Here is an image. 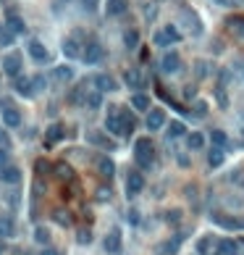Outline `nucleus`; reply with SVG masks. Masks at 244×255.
Segmentation results:
<instances>
[{"instance_id": "nucleus-24", "label": "nucleus", "mask_w": 244, "mask_h": 255, "mask_svg": "<svg viewBox=\"0 0 244 255\" xmlns=\"http://www.w3.org/2000/svg\"><path fill=\"white\" fill-rule=\"evenodd\" d=\"M53 77H55V82H71L74 79V69L71 66H55Z\"/></svg>"}, {"instance_id": "nucleus-46", "label": "nucleus", "mask_w": 244, "mask_h": 255, "mask_svg": "<svg viewBox=\"0 0 244 255\" xmlns=\"http://www.w3.org/2000/svg\"><path fill=\"white\" fill-rule=\"evenodd\" d=\"M3 253H5V242H3V240H0V255H3Z\"/></svg>"}, {"instance_id": "nucleus-44", "label": "nucleus", "mask_w": 244, "mask_h": 255, "mask_svg": "<svg viewBox=\"0 0 244 255\" xmlns=\"http://www.w3.org/2000/svg\"><path fill=\"white\" fill-rule=\"evenodd\" d=\"M197 74H200V77H208V63H200V66H197Z\"/></svg>"}, {"instance_id": "nucleus-38", "label": "nucleus", "mask_w": 244, "mask_h": 255, "mask_svg": "<svg viewBox=\"0 0 244 255\" xmlns=\"http://www.w3.org/2000/svg\"><path fill=\"white\" fill-rule=\"evenodd\" d=\"M66 216H69V213H63V211H55V213H53V221L58 224V226H71V221H69Z\"/></svg>"}, {"instance_id": "nucleus-34", "label": "nucleus", "mask_w": 244, "mask_h": 255, "mask_svg": "<svg viewBox=\"0 0 244 255\" xmlns=\"http://www.w3.org/2000/svg\"><path fill=\"white\" fill-rule=\"evenodd\" d=\"M55 171H58V176H61L63 181H71V179H74V169L69 166V163H58V166H55Z\"/></svg>"}, {"instance_id": "nucleus-4", "label": "nucleus", "mask_w": 244, "mask_h": 255, "mask_svg": "<svg viewBox=\"0 0 244 255\" xmlns=\"http://www.w3.org/2000/svg\"><path fill=\"white\" fill-rule=\"evenodd\" d=\"M0 108H3V124L8 129H18L21 126V111L11 105V100H0Z\"/></svg>"}, {"instance_id": "nucleus-43", "label": "nucleus", "mask_w": 244, "mask_h": 255, "mask_svg": "<svg viewBox=\"0 0 244 255\" xmlns=\"http://www.w3.org/2000/svg\"><path fill=\"white\" fill-rule=\"evenodd\" d=\"M0 42H3V45H8V42H11V32H3V26H0Z\"/></svg>"}, {"instance_id": "nucleus-20", "label": "nucleus", "mask_w": 244, "mask_h": 255, "mask_svg": "<svg viewBox=\"0 0 244 255\" xmlns=\"http://www.w3.org/2000/svg\"><path fill=\"white\" fill-rule=\"evenodd\" d=\"M16 226H13V218L11 216H0V240H5V237H13Z\"/></svg>"}, {"instance_id": "nucleus-36", "label": "nucleus", "mask_w": 244, "mask_h": 255, "mask_svg": "<svg viewBox=\"0 0 244 255\" xmlns=\"http://www.w3.org/2000/svg\"><path fill=\"white\" fill-rule=\"evenodd\" d=\"M100 105H102V92H97V89H95V92H92V95L87 97V108H92V111H97Z\"/></svg>"}, {"instance_id": "nucleus-8", "label": "nucleus", "mask_w": 244, "mask_h": 255, "mask_svg": "<svg viewBox=\"0 0 244 255\" xmlns=\"http://www.w3.org/2000/svg\"><path fill=\"white\" fill-rule=\"evenodd\" d=\"M181 69V56L179 53H165L161 58V71L163 74H176V71Z\"/></svg>"}, {"instance_id": "nucleus-22", "label": "nucleus", "mask_w": 244, "mask_h": 255, "mask_svg": "<svg viewBox=\"0 0 244 255\" xmlns=\"http://www.w3.org/2000/svg\"><path fill=\"white\" fill-rule=\"evenodd\" d=\"M218 255H239V245L226 237V240L218 242Z\"/></svg>"}, {"instance_id": "nucleus-47", "label": "nucleus", "mask_w": 244, "mask_h": 255, "mask_svg": "<svg viewBox=\"0 0 244 255\" xmlns=\"http://www.w3.org/2000/svg\"><path fill=\"white\" fill-rule=\"evenodd\" d=\"M42 255H58V253H53V250H45Z\"/></svg>"}, {"instance_id": "nucleus-11", "label": "nucleus", "mask_w": 244, "mask_h": 255, "mask_svg": "<svg viewBox=\"0 0 244 255\" xmlns=\"http://www.w3.org/2000/svg\"><path fill=\"white\" fill-rule=\"evenodd\" d=\"M102 56H105V50H102V45H97V42H87V48L81 50V58L87 63H97V61H102Z\"/></svg>"}, {"instance_id": "nucleus-33", "label": "nucleus", "mask_w": 244, "mask_h": 255, "mask_svg": "<svg viewBox=\"0 0 244 255\" xmlns=\"http://www.w3.org/2000/svg\"><path fill=\"white\" fill-rule=\"evenodd\" d=\"M168 134H171V137H184V134H189V132H186V126L181 121H171L168 124Z\"/></svg>"}, {"instance_id": "nucleus-39", "label": "nucleus", "mask_w": 244, "mask_h": 255, "mask_svg": "<svg viewBox=\"0 0 244 255\" xmlns=\"http://www.w3.org/2000/svg\"><path fill=\"white\" fill-rule=\"evenodd\" d=\"M45 85H48V82H45V77H42V74L32 77V87H34V92H42V89H45Z\"/></svg>"}, {"instance_id": "nucleus-6", "label": "nucleus", "mask_w": 244, "mask_h": 255, "mask_svg": "<svg viewBox=\"0 0 244 255\" xmlns=\"http://www.w3.org/2000/svg\"><path fill=\"white\" fill-rule=\"evenodd\" d=\"M142 189H145V176L139 174V171H131V174L126 176V195L129 197H137Z\"/></svg>"}, {"instance_id": "nucleus-2", "label": "nucleus", "mask_w": 244, "mask_h": 255, "mask_svg": "<svg viewBox=\"0 0 244 255\" xmlns=\"http://www.w3.org/2000/svg\"><path fill=\"white\" fill-rule=\"evenodd\" d=\"M134 158H137V163L142 169H150L153 161H155V142L150 137H139L134 142Z\"/></svg>"}, {"instance_id": "nucleus-23", "label": "nucleus", "mask_w": 244, "mask_h": 255, "mask_svg": "<svg viewBox=\"0 0 244 255\" xmlns=\"http://www.w3.org/2000/svg\"><path fill=\"white\" fill-rule=\"evenodd\" d=\"M229 29L237 34L239 40H244V16H231V19H229Z\"/></svg>"}, {"instance_id": "nucleus-25", "label": "nucleus", "mask_w": 244, "mask_h": 255, "mask_svg": "<svg viewBox=\"0 0 244 255\" xmlns=\"http://www.w3.org/2000/svg\"><path fill=\"white\" fill-rule=\"evenodd\" d=\"M63 53L69 58H77V56H81V45L77 42V40H66L63 42Z\"/></svg>"}, {"instance_id": "nucleus-41", "label": "nucleus", "mask_w": 244, "mask_h": 255, "mask_svg": "<svg viewBox=\"0 0 244 255\" xmlns=\"http://www.w3.org/2000/svg\"><path fill=\"white\" fill-rule=\"evenodd\" d=\"M165 221L168 224H179L181 221V211H176V208H173V211H168L165 213Z\"/></svg>"}, {"instance_id": "nucleus-5", "label": "nucleus", "mask_w": 244, "mask_h": 255, "mask_svg": "<svg viewBox=\"0 0 244 255\" xmlns=\"http://www.w3.org/2000/svg\"><path fill=\"white\" fill-rule=\"evenodd\" d=\"M3 71L8 77H21V53L13 50L3 58Z\"/></svg>"}, {"instance_id": "nucleus-42", "label": "nucleus", "mask_w": 244, "mask_h": 255, "mask_svg": "<svg viewBox=\"0 0 244 255\" xmlns=\"http://www.w3.org/2000/svg\"><path fill=\"white\" fill-rule=\"evenodd\" d=\"M81 5H84V11H87V13H95L97 5H100V0H81Z\"/></svg>"}, {"instance_id": "nucleus-29", "label": "nucleus", "mask_w": 244, "mask_h": 255, "mask_svg": "<svg viewBox=\"0 0 244 255\" xmlns=\"http://www.w3.org/2000/svg\"><path fill=\"white\" fill-rule=\"evenodd\" d=\"M124 79H126V85H129L131 89H139V87H142V77H139V71H134V69L126 71Z\"/></svg>"}, {"instance_id": "nucleus-28", "label": "nucleus", "mask_w": 244, "mask_h": 255, "mask_svg": "<svg viewBox=\"0 0 244 255\" xmlns=\"http://www.w3.org/2000/svg\"><path fill=\"white\" fill-rule=\"evenodd\" d=\"M131 108H137V111H150V97L137 92L134 97H131Z\"/></svg>"}, {"instance_id": "nucleus-37", "label": "nucleus", "mask_w": 244, "mask_h": 255, "mask_svg": "<svg viewBox=\"0 0 244 255\" xmlns=\"http://www.w3.org/2000/svg\"><path fill=\"white\" fill-rule=\"evenodd\" d=\"M34 169H37V176H48V171H50V163L40 158V161L34 163Z\"/></svg>"}, {"instance_id": "nucleus-12", "label": "nucleus", "mask_w": 244, "mask_h": 255, "mask_svg": "<svg viewBox=\"0 0 244 255\" xmlns=\"http://www.w3.org/2000/svg\"><path fill=\"white\" fill-rule=\"evenodd\" d=\"M102 248H105L110 255H118L121 253V234L113 229V232H108L105 234V240H102Z\"/></svg>"}, {"instance_id": "nucleus-17", "label": "nucleus", "mask_w": 244, "mask_h": 255, "mask_svg": "<svg viewBox=\"0 0 244 255\" xmlns=\"http://www.w3.org/2000/svg\"><path fill=\"white\" fill-rule=\"evenodd\" d=\"M13 89L21 97H32L34 95V87H32V79H26V77H16V85H13Z\"/></svg>"}, {"instance_id": "nucleus-3", "label": "nucleus", "mask_w": 244, "mask_h": 255, "mask_svg": "<svg viewBox=\"0 0 244 255\" xmlns=\"http://www.w3.org/2000/svg\"><path fill=\"white\" fill-rule=\"evenodd\" d=\"M181 40V32L176 29L173 24H165L161 32H155V45L158 48H168V45H176Z\"/></svg>"}, {"instance_id": "nucleus-9", "label": "nucleus", "mask_w": 244, "mask_h": 255, "mask_svg": "<svg viewBox=\"0 0 244 255\" xmlns=\"http://www.w3.org/2000/svg\"><path fill=\"white\" fill-rule=\"evenodd\" d=\"M92 85H95L97 92H116V89H118L116 79L108 77V74H95V77H92Z\"/></svg>"}, {"instance_id": "nucleus-40", "label": "nucleus", "mask_w": 244, "mask_h": 255, "mask_svg": "<svg viewBox=\"0 0 244 255\" xmlns=\"http://www.w3.org/2000/svg\"><path fill=\"white\" fill-rule=\"evenodd\" d=\"M77 242H79V245H89V242H92L89 229H79V232H77Z\"/></svg>"}, {"instance_id": "nucleus-16", "label": "nucleus", "mask_w": 244, "mask_h": 255, "mask_svg": "<svg viewBox=\"0 0 244 255\" xmlns=\"http://www.w3.org/2000/svg\"><path fill=\"white\" fill-rule=\"evenodd\" d=\"M97 171H100V176L105 179V181H110V179H113V174H116V163L110 161V158H100L97 161Z\"/></svg>"}, {"instance_id": "nucleus-35", "label": "nucleus", "mask_w": 244, "mask_h": 255, "mask_svg": "<svg viewBox=\"0 0 244 255\" xmlns=\"http://www.w3.org/2000/svg\"><path fill=\"white\" fill-rule=\"evenodd\" d=\"M34 240L40 242V245H48L50 242V232L45 229V226H37V229H34Z\"/></svg>"}, {"instance_id": "nucleus-1", "label": "nucleus", "mask_w": 244, "mask_h": 255, "mask_svg": "<svg viewBox=\"0 0 244 255\" xmlns=\"http://www.w3.org/2000/svg\"><path fill=\"white\" fill-rule=\"evenodd\" d=\"M108 132L110 134H121V137H129L131 132H134V116H131V111H126V108H118V113L108 116Z\"/></svg>"}, {"instance_id": "nucleus-21", "label": "nucleus", "mask_w": 244, "mask_h": 255, "mask_svg": "<svg viewBox=\"0 0 244 255\" xmlns=\"http://www.w3.org/2000/svg\"><path fill=\"white\" fill-rule=\"evenodd\" d=\"M186 148H189V150H202L205 148L202 132H189V134H186Z\"/></svg>"}, {"instance_id": "nucleus-32", "label": "nucleus", "mask_w": 244, "mask_h": 255, "mask_svg": "<svg viewBox=\"0 0 244 255\" xmlns=\"http://www.w3.org/2000/svg\"><path fill=\"white\" fill-rule=\"evenodd\" d=\"M210 140H213L215 148H226V142H229L226 132H221V129H213V132H210Z\"/></svg>"}, {"instance_id": "nucleus-19", "label": "nucleus", "mask_w": 244, "mask_h": 255, "mask_svg": "<svg viewBox=\"0 0 244 255\" xmlns=\"http://www.w3.org/2000/svg\"><path fill=\"white\" fill-rule=\"evenodd\" d=\"M108 16H121L129 11V0H108Z\"/></svg>"}, {"instance_id": "nucleus-45", "label": "nucleus", "mask_w": 244, "mask_h": 255, "mask_svg": "<svg viewBox=\"0 0 244 255\" xmlns=\"http://www.w3.org/2000/svg\"><path fill=\"white\" fill-rule=\"evenodd\" d=\"M5 163H8V153L0 150V166H5Z\"/></svg>"}, {"instance_id": "nucleus-30", "label": "nucleus", "mask_w": 244, "mask_h": 255, "mask_svg": "<svg viewBox=\"0 0 244 255\" xmlns=\"http://www.w3.org/2000/svg\"><path fill=\"white\" fill-rule=\"evenodd\" d=\"M197 253H200V255H210L213 253V237L210 234H205L202 240L197 242Z\"/></svg>"}, {"instance_id": "nucleus-14", "label": "nucleus", "mask_w": 244, "mask_h": 255, "mask_svg": "<svg viewBox=\"0 0 244 255\" xmlns=\"http://www.w3.org/2000/svg\"><path fill=\"white\" fill-rule=\"evenodd\" d=\"M184 240H186L184 234H176L171 242H163L161 248H158V255H176V250H179V245H181Z\"/></svg>"}, {"instance_id": "nucleus-13", "label": "nucleus", "mask_w": 244, "mask_h": 255, "mask_svg": "<svg viewBox=\"0 0 244 255\" xmlns=\"http://www.w3.org/2000/svg\"><path fill=\"white\" fill-rule=\"evenodd\" d=\"M21 179V171H18L16 166H0V181H5V184H16V181Z\"/></svg>"}, {"instance_id": "nucleus-10", "label": "nucleus", "mask_w": 244, "mask_h": 255, "mask_svg": "<svg viewBox=\"0 0 244 255\" xmlns=\"http://www.w3.org/2000/svg\"><path fill=\"white\" fill-rule=\"evenodd\" d=\"M165 126V111L163 108H155V111H147V129L161 132Z\"/></svg>"}, {"instance_id": "nucleus-18", "label": "nucleus", "mask_w": 244, "mask_h": 255, "mask_svg": "<svg viewBox=\"0 0 244 255\" xmlns=\"http://www.w3.org/2000/svg\"><path fill=\"white\" fill-rule=\"evenodd\" d=\"M8 32H11V34H24L26 32V24H24V19H21V16H18V13H8Z\"/></svg>"}, {"instance_id": "nucleus-31", "label": "nucleus", "mask_w": 244, "mask_h": 255, "mask_svg": "<svg viewBox=\"0 0 244 255\" xmlns=\"http://www.w3.org/2000/svg\"><path fill=\"white\" fill-rule=\"evenodd\" d=\"M89 142L97 145V148H105V150H113V142H110L105 134H89Z\"/></svg>"}, {"instance_id": "nucleus-27", "label": "nucleus", "mask_w": 244, "mask_h": 255, "mask_svg": "<svg viewBox=\"0 0 244 255\" xmlns=\"http://www.w3.org/2000/svg\"><path fill=\"white\" fill-rule=\"evenodd\" d=\"M124 42H126L129 50H137L139 48V32L137 29H126L124 32Z\"/></svg>"}, {"instance_id": "nucleus-7", "label": "nucleus", "mask_w": 244, "mask_h": 255, "mask_svg": "<svg viewBox=\"0 0 244 255\" xmlns=\"http://www.w3.org/2000/svg\"><path fill=\"white\" fill-rule=\"evenodd\" d=\"M26 50H29L32 61H37V63H48V61H50V53H48V48H45L40 40H29Z\"/></svg>"}, {"instance_id": "nucleus-26", "label": "nucleus", "mask_w": 244, "mask_h": 255, "mask_svg": "<svg viewBox=\"0 0 244 255\" xmlns=\"http://www.w3.org/2000/svg\"><path fill=\"white\" fill-rule=\"evenodd\" d=\"M223 158H226V156H223V148H213V150L208 153V163H210L213 169L223 166Z\"/></svg>"}, {"instance_id": "nucleus-15", "label": "nucleus", "mask_w": 244, "mask_h": 255, "mask_svg": "<svg viewBox=\"0 0 244 255\" xmlns=\"http://www.w3.org/2000/svg\"><path fill=\"white\" fill-rule=\"evenodd\" d=\"M63 137H66V126H63V124H50V126H48V134H45V140H48V145L61 142Z\"/></svg>"}]
</instances>
